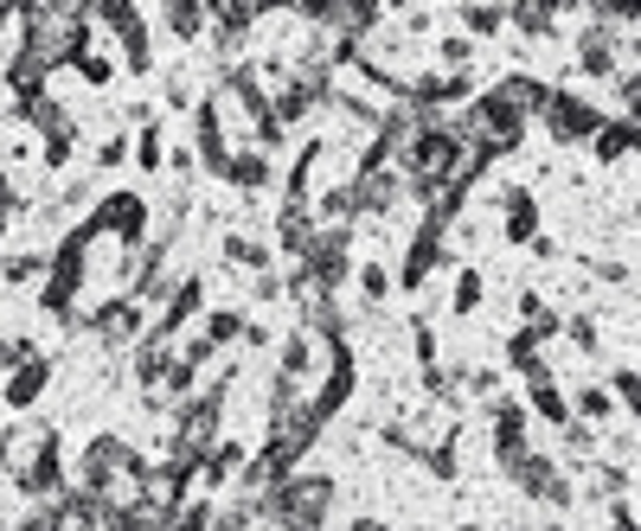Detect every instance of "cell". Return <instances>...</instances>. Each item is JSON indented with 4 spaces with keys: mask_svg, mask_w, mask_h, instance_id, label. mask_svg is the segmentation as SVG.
<instances>
[{
    "mask_svg": "<svg viewBox=\"0 0 641 531\" xmlns=\"http://www.w3.org/2000/svg\"><path fill=\"white\" fill-rule=\"evenodd\" d=\"M72 52H84V7H39V13H26V59L59 65Z\"/></svg>",
    "mask_w": 641,
    "mask_h": 531,
    "instance_id": "1",
    "label": "cell"
}]
</instances>
